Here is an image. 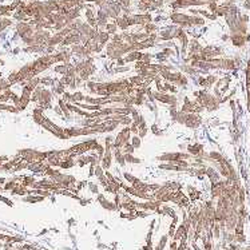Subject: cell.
I'll return each mask as SVG.
<instances>
[{"label":"cell","instance_id":"52a82bcc","mask_svg":"<svg viewBox=\"0 0 250 250\" xmlns=\"http://www.w3.org/2000/svg\"><path fill=\"white\" fill-rule=\"evenodd\" d=\"M231 42L237 47H242L245 44V42H246V38H245L244 35H241V34H234L231 36Z\"/></svg>","mask_w":250,"mask_h":250},{"label":"cell","instance_id":"603a6c76","mask_svg":"<svg viewBox=\"0 0 250 250\" xmlns=\"http://www.w3.org/2000/svg\"><path fill=\"white\" fill-rule=\"evenodd\" d=\"M95 167H96V169H95V175L99 178V177L102 175V170H103V167H102V166H99V165H98V166H95Z\"/></svg>","mask_w":250,"mask_h":250},{"label":"cell","instance_id":"277c9868","mask_svg":"<svg viewBox=\"0 0 250 250\" xmlns=\"http://www.w3.org/2000/svg\"><path fill=\"white\" fill-rule=\"evenodd\" d=\"M154 99H158L159 102H163V103H171V104H175L177 103V98H175V96L166 95V94L159 92V91L154 94Z\"/></svg>","mask_w":250,"mask_h":250},{"label":"cell","instance_id":"30bf717a","mask_svg":"<svg viewBox=\"0 0 250 250\" xmlns=\"http://www.w3.org/2000/svg\"><path fill=\"white\" fill-rule=\"evenodd\" d=\"M187 150H189V152H191V154L199 156V154H202V151H203V146L199 143H197V144H193V146H189Z\"/></svg>","mask_w":250,"mask_h":250},{"label":"cell","instance_id":"7402d4cb","mask_svg":"<svg viewBox=\"0 0 250 250\" xmlns=\"http://www.w3.org/2000/svg\"><path fill=\"white\" fill-rule=\"evenodd\" d=\"M88 186H90V190L94 193V194H98V186H96L95 183H88Z\"/></svg>","mask_w":250,"mask_h":250},{"label":"cell","instance_id":"484cf974","mask_svg":"<svg viewBox=\"0 0 250 250\" xmlns=\"http://www.w3.org/2000/svg\"><path fill=\"white\" fill-rule=\"evenodd\" d=\"M198 83L201 84V86H206V79H205V78H199L198 79Z\"/></svg>","mask_w":250,"mask_h":250},{"label":"cell","instance_id":"44dd1931","mask_svg":"<svg viewBox=\"0 0 250 250\" xmlns=\"http://www.w3.org/2000/svg\"><path fill=\"white\" fill-rule=\"evenodd\" d=\"M165 88H166V90H170L171 92H177V88L174 87V86H173V84H170V83H165Z\"/></svg>","mask_w":250,"mask_h":250},{"label":"cell","instance_id":"8fae6325","mask_svg":"<svg viewBox=\"0 0 250 250\" xmlns=\"http://www.w3.org/2000/svg\"><path fill=\"white\" fill-rule=\"evenodd\" d=\"M189 197H190V199L191 201H195L197 198H199V191L198 190H195V187H193V186H189Z\"/></svg>","mask_w":250,"mask_h":250},{"label":"cell","instance_id":"e0dca14e","mask_svg":"<svg viewBox=\"0 0 250 250\" xmlns=\"http://www.w3.org/2000/svg\"><path fill=\"white\" fill-rule=\"evenodd\" d=\"M215 80H217L215 76H213V75H211V76H207V78H206V87H210V86H213Z\"/></svg>","mask_w":250,"mask_h":250},{"label":"cell","instance_id":"7c38bea8","mask_svg":"<svg viewBox=\"0 0 250 250\" xmlns=\"http://www.w3.org/2000/svg\"><path fill=\"white\" fill-rule=\"evenodd\" d=\"M124 159H126V162H128V163H140V159L134 158L131 154H124Z\"/></svg>","mask_w":250,"mask_h":250},{"label":"cell","instance_id":"8992f818","mask_svg":"<svg viewBox=\"0 0 250 250\" xmlns=\"http://www.w3.org/2000/svg\"><path fill=\"white\" fill-rule=\"evenodd\" d=\"M98 201H99V203L102 205V206L104 209H107V210H114V209H116L115 206V203H111V202H108V201L104 198V197L102 194H98Z\"/></svg>","mask_w":250,"mask_h":250},{"label":"cell","instance_id":"d6986e66","mask_svg":"<svg viewBox=\"0 0 250 250\" xmlns=\"http://www.w3.org/2000/svg\"><path fill=\"white\" fill-rule=\"evenodd\" d=\"M116 24H107V34H115Z\"/></svg>","mask_w":250,"mask_h":250},{"label":"cell","instance_id":"9a60e30c","mask_svg":"<svg viewBox=\"0 0 250 250\" xmlns=\"http://www.w3.org/2000/svg\"><path fill=\"white\" fill-rule=\"evenodd\" d=\"M166 242H167V235H163L162 238H160V241H159V245L156 246V250H163V248H165V245H166Z\"/></svg>","mask_w":250,"mask_h":250},{"label":"cell","instance_id":"2e32d148","mask_svg":"<svg viewBox=\"0 0 250 250\" xmlns=\"http://www.w3.org/2000/svg\"><path fill=\"white\" fill-rule=\"evenodd\" d=\"M72 98H74V102L76 103V102H79V100H83L84 98H86V96H83L82 92H74ZM75 103H74V104H75Z\"/></svg>","mask_w":250,"mask_h":250},{"label":"cell","instance_id":"ffe728a7","mask_svg":"<svg viewBox=\"0 0 250 250\" xmlns=\"http://www.w3.org/2000/svg\"><path fill=\"white\" fill-rule=\"evenodd\" d=\"M26 201H28V202H36V201H43V197H28V198H26Z\"/></svg>","mask_w":250,"mask_h":250},{"label":"cell","instance_id":"9c48e42d","mask_svg":"<svg viewBox=\"0 0 250 250\" xmlns=\"http://www.w3.org/2000/svg\"><path fill=\"white\" fill-rule=\"evenodd\" d=\"M206 174L210 177V181H211V183H217V182H219V174L217 173L214 169H211V167H209L207 170H206Z\"/></svg>","mask_w":250,"mask_h":250},{"label":"cell","instance_id":"7a4b0ae2","mask_svg":"<svg viewBox=\"0 0 250 250\" xmlns=\"http://www.w3.org/2000/svg\"><path fill=\"white\" fill-rule=\"evenodd\" d=\"M189 158V154H183V152H167L158 156L159 160H167L169 163H177L178 160H185Z\"/></svg>","mask_w":250,"mask_h":250},{"label":"cell","instance_id":"4fadbf2b","mask_svg":"<svg viewBox=\"0 0 250 250\" xmlns=\"http://www.w3.org/2000/svg\"><path fill=\"white\" fill-rule=\"evenodd\" d=\"M122 148H123L124 154H131V152H132V151H134V148H135V147H134V146H132V144H131V143H128V142H127V143H126V144H124V146H123Z\"/></svg>","mask_w":250,"mask_h":250},{"label":"cell","instance_id":"6da1fadb","mask_svg":"<svg viewBox=\"0 0 250 250\" xmlns=\"http://www.w3.org/2000/svg\"><path fill=\"white\" fill-rule=\"evenodd\" d=\"M100 146V144L96 142L95 139H91V140H86V142H82L79 144H75V146L70 147L68 150H66V154L74 156V155H82L87 151H94L96 150Z\"/></svg>","mask_w":250,"mask_h":250},{"label":"cell","instance_id":"5bb4252c","mask_svg":"<svg viewBox=\"0 0 250 250\" xmlns=\"http://www.w3.org/2000/svg\"><path fill=\"white\" fill-rule=\"evenodd\" d=\"M131 144H132V146H134L135 148L140 147V138H139V136H136V135L132 136V139H131Z\"/></svg>","mask_w":250,"mask_h":250},{"label":"cell","instance_id":"d4e9b609","mask_svg":"<svg viewBox=\"0 0 250 250\" xmlns=\"http://www.w3.org/2000/svg\"><path fill=\"white\" fill-rule=\"evenodd\" d=\"M146 134H147V128H139V132H138L139 138H143V136H146Z\"/></svg>","mask_w":250,"mask_h":250},{"label":"cell","instance_id":"cb8c5ba5","mask_svg":"<svg viewBox=\"0 0 250 250\" xmlns=\"http://www.w3.org/2000/svg\"><path fill=\"white\" fill-rule=\"evenodd\" d=\"M124 178H126V181H128V182H134V179H135V177H132L131 174H128V173H124Z\"/></svg>","mask_w":250,"mask_h":250},{"label":"cell","instance_id":"5b68a950","mask_svg":"<svg viewBox=\"0 0 250 250\" xmlns=\"http://www.w3.org/2000/svg\"><path fill=\"white\" fill-rule=\"evenodd\" d=\"M111 160H112V154H111V147H106V152L103 155L102 163H103V169H108L111 166Z\"/></svg>","mask_w":250,"mask_h":250},{"label":"cell","instance_id":"3957f363","mask_svg":"<svg viewBox=\"0 0 250 250\" xmlns=\"http://www.w3.org/2000/svg\"><path fill=\"white\" fill-rule=\"evenodd\" d=\"M185 124L189 126V127H191V128H195V127H198L201 124V118L197 114H187Z\"/></svg>","mask_w":250,"mask_h":250},{"label":"cell","instance_id":"ac0fdd59","mask_svg":"<svg viewBox=\"0 0 250 250\" xmlns=\"http://www.w3.org/2000/svg\"><path fill=\"white\" fill-rule=\"evenodd\" d=\"M59 106H60V108H62V111L64 112L66 115H68V107L66 106V103H64V100H59Z\"/></svg>","mask_w":250,"mask_h":250},{"label":"cell","instance_id":"ba28073f","mask_svg":"<svg viewBox=\"0 0 250 250\" xmlns=\"http://www.w3.org/2000/svg\"><path fill=\"white\" fill-rule=\"evenodd\" d=\"M114 156L120 166H124L126 159H124V154H122V148H114Z\"/></svg>","mask_w":250,"mask_h":250}]
</instances>
